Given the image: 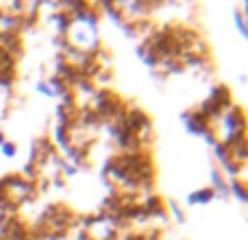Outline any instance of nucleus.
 <instances>
[{
  "label": "nucleus",
  "mask_w": 248,
  "mask_h": 240,
  "mask_svg": "<svg viewBox=\"0 0 248 240\" xmlns=\"http://www.w3.org/2000/svg\"><path fill=\"white\" fill-rule=\"evenodd\" d=\"M63 37L72 48L87 52V55H94L103 46V42H100V11L96 2L81 0V7L72 13V22H70L68 33Z\"/></svg>",
  "instance_id": "1"
},
{
  "label": "nucleus",
  "mask_w": 248,
  "mask_h": 240,
  "mask_svg": "<svg viewBox=\"0 0 248 240\" xmlns=\"http://www.w3.org/2000/svg\"><path fill=\"white\" fill-rule=\"evenodd\" d=\"M0 184H2V188H4V197H7V201L11 203L13 207H17V210H20L22 206L33 203L39 194L37 184H31L29 179H24L22 175H16V172H11V175H2L0 177Z\"/></svg>",
  "instance_id": "2"
},
{
  "label": "nucleus",
  "mask_w": 248,
  "mask_h": 240,
  "mask_svg": "<svg viewBox=\"0 0 248 240\" xmlns=\"http://www.w3.org/2000/svg\"><path fill=\"white\" fill-rule=\"evenodd\" d=\"M214 133H216V140L222 142V144H229L235 136L240 133H246V114L240 105L233 103L227 112L220 114L218 122L214 124Z\"/></svg>",
  "instance_id": "3"
},
{
  "label": "nucleus",
  "mask_w": 248,
  "mask_h": 240,
  "mask_svg": "<svg viewBox=\"0 0 248 240\" xmlns=\"http://www.w3.org/2000/svg\"><path fill=\"white\" fill-rule=\"evenodd\" d=\"M87 105L94 109V114L103 120V122L111 120L120 109L128 107L126 101H124L118 92H113L111 87H96L94 94H92L90 101H87Z\"/></svg>",
  "instance_id": "4"
},
{
  "label": "nucleus",
  "mask_w": 248,
  "mask_h": 240,
  "mask_svg": "<svg viewBox=\"0 0 248 240\" xmlns=\"http://www.w3.org/2000/svg\"><path fill=\"white\" fill-rule=\"evenodd\" d=\"M118 9L128 22L135 20H146L155 13V9L163 7L161 0H118Z\"/></svg>",
  "instance_id": "5"
},
{
  "label": "nucleus",
  "mask_w": 248,
  "mask_h": 240,
  "mask_svg": "<svg viewBox=\"0 0 248 240\" xmlns=\"http://www.w3.org/2000/svg\"><path fill=\"white\" fill-rule=\"evenodd\" d=\"M181 122L185 124V131H187L189 136H196V137H202L205 133H209L211 129H214L196 109H185V112H181Z\"/></svg>",
  "instance_id": "6"
},
{
  "label": "nucleus",
  "mask_w": 248,
  "mask_h": 240,
  "mask_svg": "<svg viewBox=\"0 0 248 240\" xmlns=\"http://www.w3.org/2000/svg\"><path fill=\"white\" fill-rule=\"evenodd\" d=\"M140 206L148 212L150 221L157 219V221H161V223H168V221H170L168 210H166V201H163L161 194H155V192L153 194H141Z\"/></svg>",
  "instance_id": "7"
},
{
  "label": "nucleus",
  "mask_w": 248,
  "mask_h": 240,
  "mask_svg": "<svg viewBox=\"0 0 248 240\" xmlns=\"http://www.w3.org/2000/svg\"><path fill=\"white\" fill-rule=\"evenodd\" d=\"M207 99L214 101L222 112H227V109L233 105V92H231V87L224 86V83H216V86L209 90V96H207Z\"/></svg>",
  "instance_id": "8"
},
{
  "label": "nucleus",
  "mask_w": 248,
  "mask_h": 240,
  "mask_svg": "<svg viewBox=\"0 0 248 240\" xmlns=\"http://www.w3.org/2000/svg\"><path fill=\"white\" fill-rule=\"evenodd\" d=\"M209 181H211L209 188L216 192V197H220V199H229V197H231V192H229V181H227V177H224L222 172H220V168L216 166L214 162H211Z\"/></svg>",
  "instance_id": "9"
},
{
  "label": "nucleus",
  "mask_w": 248,
  "mask_h": 240,
  "mask_svg": "<svg viewBox=\"0 0 248 240\" xmlns=\"http://www.w3.org/2000/svg\"><path fill=\"white\" fill-rule=\"evenodd\" d=\"M44 22L55 31V35H61V37H63V35L68 33V26H70V22H72V16L65 13L63 9H59V11H55V13H48Z\"/></svg>",
  "instance_id": "10"
},
{
  "label": "nucleus",
  "mask_w": 248,
  "mask_h": 240,
  "mask_svg": "<svg viewBox=\"0 0 248 240\" xmlns=\"http://www.w3.org/2000/svg\"><path fill=\"white\" fill-rule=\"evenodd\" d=\"M0 35H22L20 17L4 11V7H0Z\"/></svg>",
  "instance_id": "11"
},
{
  "label": "nucleus",
  "mask_w": 248,
  "mask_h": 240,
  "mask_svg": "<svg viewBox=\"0 0 248 240\" xmlns=\"http://www.w3.org/2000/svg\"><path fill=\"white\" fill-rule=\"evenodd\" d=\"M0 48H4V51H7L11 57L20 59L22 51H24L22 35H0Z\"/></svg>",
  "instance_id": "12"
},
{
  "label": "nucleus",
  "mask_w": 248,
  "mask_h": 240,
  "mask_svg": "<svg viewBox=\"0 0 248 240\" xmlns=\"http://www.w3.org/2000/svg\"><path fill=\"white\" fill-rule=\"evenodd\" d=\"M50 142L57 146V151H68L70 149V129L63 127V124H52V137Z\"/></svg>",
  "instance_id": "13"
},
{
  "label": "nucleus",
  "mask_w": 248,
  "mask_h": 240,
  "mask_svg": "<svg viewBox=\"0 0 248 240\" xmlns=\"http://www.w3.org/2000/svg\"><path fill=\"white\" fill-rule=\"evenodd\" d=\"M216 199V192L209 188V186H205V188H198L194 190V192L187 194V206H207V203H211Z\"/></svg>",
  "instance_id": "14"
},
{
  "label": "nucleus",
  "mask_w": 248,
  "mask_h": 240,
  "mask_svg": "<svg viewBox=\"0 0 248 240\" xmlns=\"http://www.w3.org/2000/svg\"><path fill=\"white\" fill-rule=\"evenodd\" d=\"M229 192H231L240 203H246L248 201L246 179H240V177H235V179H229Z\"/></svg>",
  "instance_id": "15"
},
{
  "label": "nucleus",
  "mask_w": 248,
  "mask_h": 240,
  "mask_svg": "<svg viewBox=\"0 0 248 240\" xmlns=\"http://www.w3.org/2000/svg\"><path fill=\"white\" fill-rule=\"evenodd\" d=\"M166 210H168V216H172V219H174L176 223L183 225L185 221H187L185 207H181V203L176 201V199H168V201H166Z\"/></svg>",
  "instance_id": "16"
},
{
  "label": "nucleus",
  "mask_w": 248,
  "mask_h": 240,
  "mask_svg": "<svg viewBox=\"0 0 248 240\" xmlns=\"http://www.w3.org/2000/svg\"><path fill=\"white\" fill-rule=\"evenodd\" d=\"M46 83H48V87H50V90H52V94H55V99H61V96H63V94H68V92H72L68 86H65L63 81H61L59 77H57V74H50Z\"/></svg>",
  "instance_id": "17"
},
{
  "label": "nucleus",
  "mask_w": 248,
  "mask_h": 240,
  "mask_svg": "<svg viewBox=\"0 0 248 240\" xmlns=\"http://www.w3.org/2000/svg\"><path fill=\"white\" fill-rule=\"evenodd\" d=\"M211 151H214V159L218 162V166H220V164H224V162H229V159H233V157H231V151H229V146L222 144V142H216V144L211 146ZM216 162H214V164H216Z\"/></svg>",
  "instance_id": "18"
},
{
  "label": "nucleus",
  "mask_w": 248,
  "mask_h": 240,
  "mask_svg": "<svg viewBox=\"0 0 248 240\" xmlns=\"http://www.w3.org/2000/svg\"><path fill=\"white\" fill-rule=\"evenodd\" d=\"M233 22H235V26H237V31H240V35H242V37H246V35H248V26H246V13H242L240 9H235V11H233Z\"/></svg>",
  "instance_id": "19"
},
{
  "label": "nucleus",
  "mask_w": 248,
  "mask_h": 240,
  "mask_svg": "<svg viewBox=\"0 0 248 240\" xmlns=\"http://www.w3.org/2000/svg\"><path fill=\"white\" fill-rule=\"evenodd\" d=\"M0 153H2L4 157H16V155H17V146H16V142L4 140V142H2V146H0Z\"/></svg>",
  "instance_id": "20"
},
{
  "label": "nucleus",
  "mask_w": 248,
  "mask_h": 240,
  "mask_svg": "<svg viewBox=\"0 0 248 240\" xmlns=\"http://www.w3.org/2000/svg\"><path fill=\"white\" fill-rule=\"evenodd\" d=\"M35 90H37V94L46 96V99H55V94H52V90L48 87V83L44 81V79H39L37 83H35Z\"/></svg>",
  "instance_id": "21"
},
{
  "label": "nucleus",
  "mask_w": 248,
  "mask_h": 240,
  "mask_svg": "<svg viewBox=\"0 0 248 240\" xmlns=\"http://www.w3.org/2000/svg\"><path fill=\"white\" fill-rule=\"evenodd\" d=\"M48 181H50L52 188H59V190L65 188V177L61 175V172H52V175L48 177Z\"/></svg>",
  "instance_id": "22"
},
{
  "label": "nucleus",
  "mask_w": 248,
  "mask_h": 240,
  "mask_svg": "<svg viewBox=\"0 0 248 240\" xmlns=\"http://www.w3.org/2000/svg\"><path fill=\"white\" fill-rule=\"evenodd\" d=\"M161 236H163V229H159V227H148L144 232L146 240H161Z\"/></svg>",
  "instance_id": "23"
},
{
  "label": "nucleus",
  "mask_w": 248,
  "mask_h": 240,
  "mask_svg": "<svg viewBox=\"0 0 248 240\" xmlns=\"http://www.w3.org/2000/svg\"><path fill=\"white\" fill-rule=\"evenodd\" d=\"M118 240H146V238H144V232H128V234H122Z\"/></svg>",
  "instance_id": "24"
},
{
  "label": "nucleus",
  "mask_w": 248,
  "mask_h": 240,
  "mask_svg": "<svg viewBox=\"0 0 248 240\" xmlns=\"http://www.w3.org/2000/svg\"><path fill=\"white\" fill-rule=\"evenodd\" d=\"M4 140H7V136H4V131L0 129V146H2V142H4Z\"/></svg>",
  "instance_id": "25"
}]
</instances>
